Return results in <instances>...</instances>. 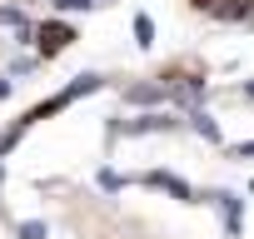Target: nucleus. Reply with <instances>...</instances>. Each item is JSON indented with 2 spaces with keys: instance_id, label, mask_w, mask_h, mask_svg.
<instances>
[{
  "instance_id": "1",
  "label": "nucleus",
  "mask_w": 254,
  "mask_h": 239,
  "mask_svg": "<svg viewBox=\"0 0 254 239\" xmlns=\"http://www.w3.org/2000/svg\"><path fill=\"white\" fill-rule=\"evenodd\" d=\"M75 40H80V25L0 0V100H5L20 80L50 70Z\"/></svg>"
},
{
  "instance_id": "2",
  "label": "nucleus",
  "mask_w": 254,
  "mask_h": 239,
  "mask_svg": "<svg viewBox=\"0 0 254 239\" xmlns=\"http://www.w3.org/2000/svg\"><path fill=\"white\" fill-rule=\"evenodd\" d=\"M185 10L214 25H254V0H185Z\"/></svg>"
},
{
  "instance_id": "3",
  "label": "nucleus",
  "mask_w": 254,
  "mask_h": 239,
  "mask_svg": "<svg viewBox=\"0 0 254 239\" xmlns=\"http://www.w3.org/2000/svg\"><path fill=\"white\" fill-rule=\"evenodd\" d=\"M5 5H25V10H40V15L60 20V10H95V5H110V0H5Z\"/></svg>"
}]
</instances>
